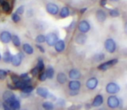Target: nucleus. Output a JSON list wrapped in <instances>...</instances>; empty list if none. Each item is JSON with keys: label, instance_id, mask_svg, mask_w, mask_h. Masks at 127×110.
<instances>
[{"label": "nucleus", "instance_id": "14", "mask_svg": "<svg viewBox=\"0 0 127 110\" xmlns=\"http://www.w3.org/2000/svg\"><path fill=\"white\" fill-rule=\"evenodd\" d=\"M68 89L69 90H74V91H79L81 88V83L79 80H71L68 82Z\"/></svg>", "mask_w": 127, "mask_h": 110}, {"label": "nucleus", "instance_id": "46", "mask_svg": "<svg viewBox=\"0 0 127 110\" xmlns=\"http://www.w3.org/2000/svg\"><path fill=\"white\" fill-rule=\"evenodd\" d=\"M124 31H125V33L127 35V22L125 23V26H124Z\"/></svg>", "mask_w": 127, "mask_h": 110}, {"label": "nucleus", "instance_id": "3", "mask_svg": "<svg viewBox=\"0 0 127 110\" xmlns=\"http://www.w3.org/2000/svg\"><path fill=\"white\" fill-rule=\"evenodd\" d=\"M105 91L110 95H116L120 91V86L115 82H110L105 85Z\"/></svg>", "mask_w": 127, "mask_h": 110}, {"label": "nucleus", "instance_id": "28", "mask_svg": "<svg viewBox=\"0 0 127 110\" xmlns=\"http://www.w3.org/2000/svg\"><path fill=\"white\" fill-rule=\"evenodd\" d=\"M34 90H35V88H34L32 85H28V86H25L24 88H23L22 90H21V91H22L23 93H25V94H29V95H30V94L34 91Z\"/></svg>", "mask_w": 127, "mask_h": 110}, {"label": "nucleus", "instance_id": "36", "mask_svg": "<svg viewBox=\"0 0 127 110\" xmlns=\"http://www.w3.org/2000/svg\"><path fill=\"white\" fill-rule=\"evenodd\" d=\"M10 78H11V81H12V83H17V81L20 80V77H19V76L16 75V74H11V75H10Z\"/></svg>", "mask_w": 127, "mask_h": 110}, {"label": "nucleus", "instance_id": "45", "mask_svg": "<svg viewBox=\"0 0 127 110\" xmlns=\"http://www.w3.org/2000/svg\"><path fill=\"white\" fill-rule=\"evenodd\" d=\"M30 95H29V94H25V93H23V92H21V97L22 98H26V97H29Z\"/></svg>", "mask_w": 127, "mask_h": 110}, {"label": "nucleus", "instance_id": "35", "mask_svg": "<svg viewBox=\"0 0 127 110\" xmlns=\"http://www.w3.org/2000/svg\"><path fill=\"white\" fill-rule=\"evenodd\" d=\"M11 19L14 22H18L19 21L21 20V17H20V16H18L17 14L14 13L13 15L11 16Z\"/></svg>", "mask_w": 127, "mask_h": 110}, {"label": "nucleus", "instance_id": "8", "mask_svg": "<svg viewBox=\"0 0 127 110\" xmlns=\"http://www.w3.org/2000/svg\"><path fill=\"white\" fill-rule=\"evenodd\" d=\"M24 58V55L23 53H18L17 54L12 55L11 58V65L13 66H19L22 64V60Z\"/></svg>", "mask_w": 127, "mask_h": 110}, {"label": "nucleus", "instance_id": "17", "mask_svg": "<svg viewBox=\"0 0 127 110\" xmlns=\"http://www.w3.org/2000/svg\"><path fill=\"white\" fill-rule=\"evenodd\" d=\"M55 47V49L57 53H62L65 50L66 47V44L65 41L63 40H58V41L55 43V45L54 46Z\"/></svg>", "mask_w": 127, "mask_h": 110}, {"label": "nucleus", "instance_id": "50", "mask_svg": "<svg viewBox=\"0 0 127 110\" xmlns=\"http://www.w3.org/2000/svg\"><path fill=\"white\" fill-rule=\"evenodd\" d=\"M2 59V56H1V54H0V60Z\"/></svg>", "mask_w": 127, "mask_h": 110}, {"label": "nucleus", "instance_id": "38", "mask_svg": "<svg viewBox=\"0 0 127 110\" xmlns=\"http://www.w3.org/2000/svg\"><path fill=\"white\" fill-rule=\"evenodd\" d=\"M24 6H20L17 10L16 14H17L18 16H20V15H22V14H24Z\"/></svg>", "mask_w": 127, "mask_h": 110}, {"label": "nucleus", "instance_id": "43", "mask_svg": "<svg viewBox=\"0 0 127 110\" xmlns=\"http://www.w3.org/2000/svg\"><path fill=\"white\" fill-rule=\"evenodd\" d=\"M36 47L39 49V51H40L41 53H45V49H44V48H43V47H42L41 45H38V44H37V45H36Z\"/></svg>", "mask_w": 127, "mask_h": 110}, {"label": "nucleus", "instance_id": "34", "mask_svg": "<svg viewBox=\"0 0 127 110\" xmlns=\"http://www.w3.org/2000/svg\"><path fill=\"white\" fill-rule=\"evenodd\" d=\"M38 79L40 81H42V82H43V81H45L47 78V76H46V73L45 72H40L38 75Z\"/></svg>", "mask_w": 127, "mask_h": 110}, {"label": "nucleus", "instance_id": "15", "mask_svg": "<svg viewBox=\"0 0 127 110\" xmlns=\"http://www.w3.org/2000/svg\"><path fill=\"white\" fill-rule=\"evenodd\" d=\"M36 94L39 95L40 97H42V98H48L49 95V90H48L47 88H45V87H38V88L36 89Z\"/></svg>", "mask_w": 127, "mask_h": 110}, {"label": "nucleus", "instance_id": "19", "mask_svg": "<svg viewBox=\"0 0 127 110\" xmlns=\"http://www.w3.org/2000/svg\"><path fill=\"white\" fill-rule=\"evenodd\" d=\"M56 80L57 83H60V84H65L67 82V77L64 72H59L56 76Z\"/></svg>", "mask_w": 127, "mask_h": 110}, {"label": "nucleus", "instance_id": "39", "mask_svg": "<svg viewBox=\"0 0 127 110\" xmlns=\"http://www.w3.org/2000/svg\"><path fill=\"white\" fill-rule=\"evenodd\" d=\"M56 104L58 106H61V107H62V106H65V101H64L63 99H59V100L57 101Z\"/></svg>", "mask_w": 127, "mask_h": 110}, {"label": "nucleus", "instance_id": "4", "mask_svg": "<svg viewBox=\"0 0 127 110\" xmlns=\"http://www.w3.org/2000/svg\"><path fill=\"white\" fill-rule=\"evenodd\" d=\"M17 95L11 91V90H6V91L3 92V102L7 104V105H10L13 101H15L17 99Z\"/></svg>", "mask_w": 127, "mask_h": 110}, {"label": "nucleus", "instance_id": "9", "mask_svg": "<svg viewBox=\"0 0 127 110\" xmlns=\"http://www.w3.org/2000/svg\"><path fill=\"white\" fill-rule=\"evenodd\" d=\"M58 41V36L55 35V33H49L46 36L45 42L49 46V47H53L55 45V43Z\"/></svg>", "mask_w": 127, "mask_h": 110}, {"label": "nucleus", "instance_id": "11", "mask_svg": "<svg viewBox=\"0 0 127 110\" xmlns=\"http://www.w3.org/2000/svg\"><path fill=\"white\" fill-rule=\"evenodd\" d=\"M103 103H104L103 95H101V94H98V95L94 98L91 106H92L93 108H99V107H100V106H102V104Z\"/></svg>", "mask_w": 127, "mask_h": 110}, {"label": "nucleus", "instance_id": "44", "mask_svg": "<svg viewBox=\"0 0 127 110\" xmlns=\"http://www.w3.org/2000/svg\"><path fill=\"white\" fill-rule=\"evenodd\" d=\"M106 3H107V0H100L99 4H100L101 6H105V5L106 4Z\"/></svg>", "mask_w": 127, "mask_h": 110}, {"label": "nucleus", "instance_id": "6", "mask_svg": "<svg viewBox=\"0 0 127 110\" xmlns=\"http://www.w3.org/2000/svg\"><path fill=\"white\" fill-rule=\"evenodd\" d=\"M98 84H99V80H98V78L95 77H90V78L87 79V82H86V87L90 90H95L98 87Z\"/></svg>", "mask_w": 127, "mask_h": 110}, {"label": "nucleus", "instance_id": "23", "mask_svg": "<svg viewBox=\"0 0 127 110\" xmlns=\"http://www.w3.org/2000/svg\"><path fill=\"white\" fill-rule=\"evenodd\" d=\"M70 15V10H69V8L67 6H64L62 8V10H60V17L62 18H66L68 16Z\"/></svg>", "mask_w": 127, "mask_h": 110}, {"label": "nucleus", "instance_id": "10", "mask_svg": "<svg viewBox=\"0 0 127 110\" xmlns=\"http://www.w3.org/2000/svg\"><path fill=\"white\" fill-rule=\"evenodd\" d=\"M46 10L50 15L55 16L59 13V6L54 3H49L46 5Z\"/></svg>", "mask_w": 127, "mask_h": 110}, {"label": "nucleus", "instance_id": "27", "mask_svg": "<svg viewBox=\"0 0 127 110\" xmlns=\"http://www.w3.org/2000/svg\"><path fill=\"white\" fill-rule=\"evenodd\" d=\"M105 54H103V53H99V54L94 55L93 58H94V62H101L105 59Z\"/></svg>", "mask_w": 127, "mask_h": 110}, {"label": "nucleus", "instance_id": "49", "mask_svg": "<svg viewBox=\"0 0 127 110\" xmlns=\"http://www.w3.org/2000/svg\"><path fill=\"white\" fill-rule=\"evenodd\" d=\"M111 1H113V2H118L119 0H111Z\"/></svg>", "mask_w": 127, "mask_h": 110}, {"label": "nucleus", "instance_id": "29", "mask_svg": "<svg viewBox=\"0 0 127 110\" xmlns=\"http://www.w3.org/2000/svg\"><path fill=\"white\" fill-rule=\"evenodd\" d=\"M11 41L13 43V45L17 47H19L21 46V40L19 39V37L17 35H13L11 38Z\"/></svg>", "mask_w": 127, "mask_h": 110}, {"label": "nucleus", "instance_id": "20", "mask_svg": "<svg viewBox=\"0 0 127 110\" xmlns=\"http://www.w3.org/2000/svg\"><path fill=\"white\" fill-rule=\"evenodd\" d=\"M42 106V109L44 110H54V109H55V104H54L53 102H51V101L43 102Z\"/></svg>", "mask_w": 127, "mask_h": 110}, {"label": "nucleus", "instance_id": "31", "mask_svg": "<svg viewBox=\"0 0 127 110\" xmlns=\"http://www.w3.org/2000/svg\"><path fill=\"white\" fill-rule=\"evenodd\" d=\"M119 15H120V13H119V11L118 10L113 9V10H109V16H110L111 17H119Z\"/></svg>", "mask_w": 127, "mask_h": 110}, {"label": "nucleus", "instance_id": "37", "mask_svg": "<svg viewBox=\"0 0 127 110\" xmlns=\"http://www.w3.org/2000/svg\"><path fill=\"white\" fill-rule=\"evenodd\" d=\"M39 73H40V72H39L38 69L36 68V66L34 67V68H32L31 71H30V74H31L33 77H35V76L39 75Z\"/></svg>", "mask_w": 127, "mask_h": 110}, {"label": "nucleus", "instance_id": "1", "mask_svg": "<svg viewBox=\"0 0 127 110\" xmlns=\"http://www.w3.org/2000/svg\"><path fill=\"white\" fill-rule=\"evenodd\" d=\"M106 103L108 108L112 109H115L118 108H121V104L123 103V101L119 99L116 95H111L110 96L107 98Z\"/></svg>", "mask_w": 127, "mask_h": 110}, {"label": "nucleus", "instance_id": "24", "mask_svg": "<svg viewBox=\"0 0 127 110\" xmlns=\"http://www.w3.org/2000/svg\"><path fill=\"white\" fill-rule=\"evenodd\" d=\"M11 58H12V54H10V52L9 50H6L4 53H3V62L4 63H7V64H9V63H10L11 62Z\"/></svg>", "mask_w": 127, "mask_h": 110}, {"label": "nucleus", "instance_id": "25", "mask_svg": "<svg viewBox=\"0 0 127 110\" xmlns=\"http://www.w3.org/2000/svg\"><path fill=\"white\" fill-rule=\"evenodd\" d=\"M44 72H45L46 76H47V78H49V79L54 78V77H55V69L52 66H49Z\"/></svg>", "mask_w": 127, "mask_h": 110}, {"label": "nucleus", "instance_id": "51", "mask_svg": "<svg viewBox=\"0 0 127 110\" xmlns=\"http://www.w3.org/2000/svg\"><path fill=\"white\" fill-rule=\"evenodd\" d=\"M20 110H27V109H20Z\"/></svg>", "mask_w": 127, "mask_h": 110}, {"label": "nucleus", "instance_id": "16", "mask_svg": "<svg viewBox=\"0 0 127 110\" xmlns=\"http://www.w3.org/2000/svg\"><path fill=\"white\" fill-rule=\"evenodd\" d=\"M106 17H107V14L104 10L99 9V10H98L97 11H96V19H97L99 22H104L106 20Z\"/></svg>", "mask_w": 127, "mask_h": 110}, {"label": "nucleus", "instance_id": "13", "mask_svg": "<svg viewBox=\"0 0 127 110\" xmlns=\"http://www.w3.org/2000/svg\"><path fill=\"white\" fill-rule=\"evenodd\" d=\"M68 77L71 80H78L79 78L81 77V72L76 68L71 69L68 72Z\"/></svg>", "mask_w": 127, "mask_h": 110}, {"label": "nucleus", "instance_id": "18", "mask_svg": "<svg viewBox=\"0 0 127 110\" xmlns=\"http://www.w3.org/2000/svg\"><path fill=\"white\" fill-rule=\"evenodd\" d=\"M87 36L85 34L80 33L75 37V42L77 44H79V45H84L86 43V41H87Z\"/></svg>", "mask_w": 127, "mask_h": 110}, {"label": "nucleus", "instance_id": "42", "mask_svg": "<svg viewBox=\"0 0 127 110\" xmlns=\"http://www.w3.org/2000/svg\"><path fill=\"white\" fill-rule=\"evenodd\" d=\"M7 87H8V90H16V88H15V86H14V84L12 85V84H10V83H8L7 84Z\"/></svg>", "mask_w": 127, "mask_h": 110}, {"label": "nucleus", "instance_id": "2", "mask_svg": "<svg viewBox=\"0 0 127 110\" xmlns=\"http://www.w3.org/2000/svg\"><path fill=\"white\" fill-rule=\"evenodd\" d=\"M104 47L109 54H114L117 51V43L112 38H107L105 40Z\"/></svg>", "mask_w": 127, "mask_h": 110}, {"label": "nucleus", "instance_id": "5", "mask_svg": "<svg viewBox=\"0 0 127 110\" xmlns=\"http://www.w3.org/2000/svg\"><path fill=\"white\" fill-rule=\"evenodd\" d=\"M78 29L81 34H87V32L90 31L91 25L87 20H82L79 22L78 24Z\"/></svg>", "mask_w": 127, "mask_h": 110}, {"label": "nucleus", "instance_id": "12", "mask_svg": "<svg viewBox=\"0 0 127 110\" xmlns=\"http://www.w3.org/2000/svg\"><path fill=\"white\" fill-rule=\"evenodd\" d=\"M11 38H12L11 34L8 31H3L0 34V40L4 44L10 43V42L11 41Z\"/></svg>", "mask_w": 127, "mask_h": 110}, {"label": "nucleus", "instance_id": "33", "mask_svg": "<svg viewBox=\"0 0 127 110\" xmlns=\"http://www.w3.org/2000/svg\"><path fill=\"white\" fill-rule=\"evenodd\" d=\"M8 72H6V71L0 69V80H3V79L6 78L7 75H8Z\"/></svg>", "mask_w": 127, "mask_h": 110}, {"label": "nucleus", "instance_id": "30", "mask_svg": "<svg viewBox=\"0 0 127 110\" xmlns=\"http://www.w3.org/2000/svg\"><path fill=\"white\" fill-rule=\"evenodd\" d=\"M46 40V36H44L43 35H39L36 36V38H35V41H36V43L39 44H42L44 43Z\"/></svg>", "mask_w": 127, "mask_h": 110}, {"label": "nucleus", "instance_id": "26", "mask_svg": "<svg viewBox=\"0 0 127 110\" xmlns=\"http://www.w3.org/2000/svg\"><path fill=\"white\" fill-rule=\"evenodd\" d=\"M36 68L38 69L39 72H44V70H45V65H44V62H43V59H42V58H38Z\"/></svg>", "mask_w": 127, "mask_h": 110}, {"label": "nucleus", "instance_id": "22", "mask_svg": "<svg viewBox=\"0 0 127 110\" xmlns=\"http://www.w3.org/2000/svg\"><path fill=\"white\" fill-rule=\"evenodd\" d=\"M23 51L26 54L31 55L34 53V48L32 47V46H30V44L25 43L23 45Z\"/></svg>", "mask_w": 127, "mask_h": 110}, {"label": "nucleus", "instance_id": "48", "mask_svg": "<svg viewBox=\"0 0 127 110\" xmlns=\"http://www.w3.org/2000/svg\"><path fill=\"white\" fill-rule=\"evenodd\" d=\"M3 3V0H0V4H2Z\"/></svg>", "mask_w": 127, "mask_h": 110}, {"label": "nucleus", "instance_id": "21", "mask_svg": "<svg viewBox=\"0 0 127 110\" xmlns=\"http://www.w3.org/2000/svg\"><path fill=\"white\" fill-rule=\"evenodd\" d=\"M10 107V109L12 110H20L21 109V102L20 100L18 98H17L15 101L11 102V103L9 105Z\"/></svg>", "mask_w": 127, "mask_h": 110}, {"label": "nucleus", "instance_id": "40", "mask_svg": "<svg viewBox=\"0 0 127 110\" xmlns=\"http://www.w3.org/2000/svg\"><path fill=\"white\" fill-rule=\"evenodd\" d=\"M2 107H3V110H12L9 105H7L5 102H2Z\"/></svg>", "mask_w": 127, "mask_h": 110}, {"label": "nucleus", "instance_id": "7", "mask_svg": "<svg viewBox=\"0 0 127 110\" xmlns=\"http://www.w3.org/2000/svg\"><path fill=\"white\" fill-rule=\"evenodd\" d=\"M118 62H119V60H118V59L108 60V61L104 62V63L100 64V65L98 66V69H99V70H100V71H106V70H108V69H110L112 66H113L114 65H116Z\"/></svg>", "mask_w": 127, "mask_h": 110}, {"label": "nucleus", "instance_id": "47", "mask_svg": "<svg viewBox=\"0 0 127 110\" xmlns=\"http://www.w3.org/2000/svg\"><path fill=\"white\" fill-rule=\"evenodd\" d=\"M99 110H106V109H105V108H100V109H99Z\"/></svg>", "mask_w": 127, "mask_h": 110}, {"label": "nucleus", "instance_id": "32", "mask_svg": "<svg viewBox=\"0 0 127 110\" xmlns=\"http://www.w3.org/2000/svg\"><path fill=\"white\" fill-rule=\"evenodd\" d=\"M2 9L4 12H9L10 10V4H9L8 2H5L3 1V3H2Z\"/></svg>", "mask_w": 127, "mask_h": 110}, {"label": "nucleus", "instance_id": "41", "mask_svg": "<svg viewBox=\"0 0 127 110\" xmlns=\"http://www.w3.org/2000/svg\"><path fill=\"white\" fill-rule=\"evenodd\" d=\"M79 94V91H74V90H69V95L71 96H75Z\"/></svg>", "mask_w": 127, "mask_h": 110}]
</instances>
